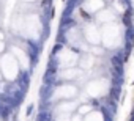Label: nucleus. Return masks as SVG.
<instances>
[{
	"instance_id": "f257e3e1",
	"label": "nucleus",
	"mask_w": 134,
	"mask_h": 121,
	"mask_svg": "<svg viewBox=\"0 0 134 121\" xmlns=\"http://www.w3.org/2000/svg\"><path fill=\"white\" fill-rule=\"evenodd\" d=\"M32 112H33V104H29V107H27V112H25V115H27V116H30V115H32Z\"/></svg>"
}]
</instances>
